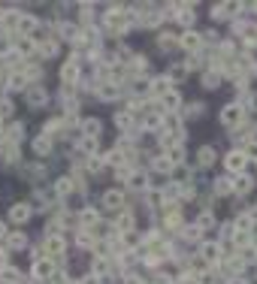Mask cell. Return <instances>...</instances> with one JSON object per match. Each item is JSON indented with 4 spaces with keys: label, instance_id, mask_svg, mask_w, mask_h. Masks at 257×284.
Here are the masks:
<instances>
[{
    "label": "cell",
    "instance_id": "cell-1",
    "mask_svg": "<svg viewBox=\"0 0 257 284\" xmlns=\"http://www.w3.org/2000/svg\"><path fill=\"white\" fill-rule=\"evenodd\" d=\"M242 118H245V109L239 103H230V106H224V109L218 112V121L224 124V127H239L242 124Z\"/></svg>",
    "mask_w": 257,
    "mask_h": 284
},
{
    "label": "cell",
    "instance_id": "cell-2",
    "mask_svg": "<svg viewBox=\"0 0 257 284\" xmlns=\"http://www.w3.org/2000/svg\"><path fill=\"white\" fill-rule=\"evenodd\" d=\"M24 100H27V106L30 109H40V106L48 100V91L43 85H27V91H24Z\"/></svg>",
    "mask_w": 257,
    "mask_h": 284
},
{
    "label": "cell",
    "instance_id": "cell-3",
    "mask_svg": "<svg viewBox=\"0 0 257 284\" xmlns=\"http://www.w3.org/2000/svg\"><path fill=\"white\" fill-rule=\"evenodd\" d=\"M245 164H248V161H245V154L239 151V148H236V151H230V154L224 157V166H227V172H236V175H242Z\"/></svg>",
    "mask_w": 257,
    "mask_h": 284
},
{
    "label": "cell",
    "instance_id": "cell-4",
    "mask_svg": "<svg viewBox=\"0 0 257 284\" xmlns=\"http://www.w3.org/2000/svg\"><path fill=\"white\" fill-rule=\"evenodd\" d=\"M46 251H48V257H61V254L67 251V242H64V236H58V233L46 236Z\"/></svg>",
    "mask_w": 257,
    "mask_h": 284
},
{
    "label": "cell",
    "instance_id": "cell-5",
    "mask_svg": "<svg viewBox=\"0 0 257 284\" xmlns=\"http://www.w3.org/2000/svg\"><path fill=\"white\" fill-rule=\"evenodd\" d=\"M200 257H203V263H218L221 260V245L218 242H203L200 245Z\"/></svg>",
    "mask_w": 257,
    "mask_h": 284
},
{
    "label": "cell",
    "instance_id": "cell-6",
    "mask_svg": "<svg viewBox=\"0 0 257 284\" xmlns=\"http://www.w3.org/2000/svg\"><path fill=\"white\" fill-rule=\"evenodd\" d=\"M76 79H79V61H67L64 67H61V82L64 85H76Z\"/></svg>",
    "mask_w": 257,
    "mask_h": 284
},
{
    "label": "cell",
    "instance_id": "cell-7",
    "mask_svg": "<svg viewBox=\"0 0 257 284\" xmlns=\"http://www.w3.org/2000/svg\"><path fill=\"white\" fill-rule=\"evenodd\" d=\"M179 46H182L185 51H200L203 37H200V33H194V30H185V33H182V40H179Z\"/></svg>",
    "mask_w": 257,
    "mask_h": 284
},
{
    "label": "cell",
    "instance_id": "cell-8",
    "mask_svg": "<svg viewBox=\"0 0 257 284\" xmlns=\"http://www.w3.org/2000/svg\"><path fill=\"white\" fill-rule=\"evenodd\" d=\"M51 272H55L51 260H37V263H33V278H37V281H48Z\"/></svg>",
    "mask_w": 257,
    "mask_h": 284
},
{
    "label": "cell",
    "instance_id": "cell-9",
    "mask_svg": "<svg viewBox=\"0 0 257 284\" xmlns=\"http://www.w3.org/2000/svg\"><path fill=\"white\" fill-rule=\"evenodd\" d=\"M9 218H12V224H24V221L30 218V206H27V203H15V206L9 209Z\"/></svg>",
    "mask_w": 257,
    "mask_h": 284
},
{
    "label": "cell",
    "instance_id": "cell-10",
    "mask_svg": "<svg viewBox=\"0 0 257 284\" xmlns=\"http://www.w3.org/2000/svg\"><path fill=\"white\" fill-rule=\"evenodd\" d=\"M169 91H173V82H169L166 76H158V79L151 82V94H154V97H166Z\"/></svg>",
    "mask_w": 257,
    "mask_h": 284
},
{
    "label": "cell",
    "instance_id": "cell-11",
    "mask_svg": "<svg viewBox=\"0 0 257 284\" xmlns=\"http://www.w3.org/2000/svg\"><path fill=\"white\" fill-rule=\"evenodd\" d=\"M103 206L106 209H121L124 206V193L121 190H106L103 193Z\"/></svg>",
    "mask_w": 257,
    "mask_h": 284
},
{
    "label": "cell",
    "instance_id": "cell-12",
    "mask_svg": "<svg viewBox=\"0 0 257 284\" xmlns=\"http://www.w3.org/2000/svg\"><path fill=\"white\" fill-rule=\"evenodd\" d=\"M118 94H121V85H115V82H106V85L97 88V97L100 100H115Z\"/></svg>",
    "mask_w": 257,
    "mask_h": 284
},
{
    "label": "cell",
    "instance_id": "cell-13",
    "mask_svg": "<svg viewBox=\"0 0 257 284\" xmlns=\"http://www.w3.org/2000/svg\"><path fill=\"white\" fill-rule=\"evenodd\" d=\"M27 245V236L22 233V230H12V233L6 236V248L9 251H19V248H24Z\"/></svg>",
    "mask_w": 257,
    "mask_h": 284
},
{
    "label": "cell",
    "instance_id": "cell-14",
    "mask_svg": "<svg viewBox=\"0 0 257 284\" xmlns=\"http://www.w3.org/2000/svg\"><path fill=\"white\" fill-rule=\"evenodd\" d=\"M82 130H85V136H88V139H100L103 124H100L97 118H85V121H82Z\"/></svg>",
    "mask_w": 257,
    "mask_h": 284
},
{
    "label": "cell",
    "instance_id": "cell-15",
    "mask_svg": "<svg viewBox=\"0 0 257 284\" xmlns=\"http://www.w3.org/2000/svg\"><path fill=\"white\" fill-rule=\"evenodd\" d=\"M37 19H33V15H22V19H19V33H24V37H30V33L33 30H37Z\"/></svg>",
    "mask_w": 257,
    "mask_h": 284
},
{
    "label": "cell",
    "instance_id": "cell-16",
    "mask_svg": "<svg viewBox=\"0 0 257 284\" xmlns=\"http://www.w3.org/2000/svg\"><path fill=\"white\" fill-rule=\"evenodd\" d=\"M0 281H3V284H19L22 281V272L12 269V266H3V269H0Z\"/></svg>",
    "mask_w": 257,
    "mask_h": 284
},
{
    "label": "cell",
    "instance_id": "cell-17",
    "mask_svg": "<svg viewBox=\"0 0 257 284\" xmlns=\"http://www.w3.org/2000/svg\"><path fill=\"white\" fill-rule=\"evenodd\" d=\"M185 76H187V64H173V67L166 70V79H169V82H179V79H185Z\"/></svg>",
    "mask_w": 257,
    "mask_h": 284
},
{
    "label": "cell",
    "instance_id": "cell-18",
    "mask_svg": "<svg viewBox=\"0 0 257 284\" xmlns=\"http://www.w3.org/2000/svg\"><path fill=\"white\" fill-rule=\"evenodd\" d=\"M115 124H118L121 130H130V127H133V112H130V109H124V112H115Z\"/></svg>",
    "mask_w": 257,
    "mask_h": 284
},
{
    "label": "cell",
    "instance_id": "cell-19",
    "mask_svg": "<svg viewBox=\"0 0 257 284\" xmlns=\"http://www.w3.org/2000/svg\"><path fill=\"white\" fill-rule=\"evenodd\" d=\"M79 221H82L85 227H91V230H94V227H97V209H91V206H88V209H82Z\"/></svg>",
    "mask_w": 257,
    "mask_h": 284
},
{
    "label": "cell",
    "instance_id": "cell-20",
    "mask_svg": "<svg viewBox=\"0 0 257 284\" xmlns=\"http://www.w3.org/2000/svg\"><path fill=\"white\" fill-rule=\"evenodd\" d=\"M115 227L121 230V233H130V230H133V215H130V212H121L118 221H115Z\"/></svg>",
    "mask_w": 257,
    "mask_h": 284
},
{
    "label": "cell",
    "instance_id": "cell-21",
    "mask_svg": "<svg viewBox=\"0 0 257 284\" xmlns=\"http://www.w3.org/2000/svg\"><path fill=\"white\" fill-rule=\"evenodd\" d=\"M251 188H254V182L248 179V175H239V179L233 182V190H236V193H248Z\"/></svg>",
    "mask_w": 257,
    "mask_h": 284
},
{
    "label": "cell",
    "instance_id": "cell-22",
    "mask_svg": "<svg viewBox=\"0 0 257 284\" xmlns=\"http://www.w3.org/2000/svg\"><path fill=\"white\" fill-rule=\"evenodd\" d=\"M154 169L158 172H173L176 166H173V161H169L166 154H161V157H154Z\"/></svg>",
    "mask_w": 257,
    "mask_h": 284
},
{
    "label": "cell",
    "instance_id": "cell-23",
    "mask_svg": "<svg viewBox=\"0 0 257 284\" xmlns=\"http://www.w3.org/2000/svg\"><path fill=\"white\" fill-rule=\"evenodd\" d=\"M212 161H215V148L212 145H203L200 148V166H212Z\"/></svg>",
    "mask_w": 257,
    "mask_h": 284
},
{
    "label": "cell",
    "instance_id": "cell-24",
    "mask_svg": "<svg viewBox=\"0 0 257 284\" xmlns=\"http://www.w3.org/2000/svg\"><path fill=\"white\" fill-rule=\"evenodd\" d=\"M166 157H169V161H173V166H179V164L185 161V148H182L179 142H176V145H173V148L166 151Z\"/></svg>",
    "mask_w": 257,
    "mask_h": 284
},
{
    "label": "cell",
    "instance_id": "cell-25",
    "mask_svg": "<svg viewBox=\"0 0 257 284\" xmlns=\"http://www.w3.org/2000/svg\"><path fill=\"white\" fill-rule=\"evenodd\" d=\"M161 100H164V106H169L173 112H176L179 106H182V97H179V91H169V94H166V97H161Z\"/></svg>",
    "mask_w": 257,
    "mask_h": 284
},
{
    "label": "cell",
    "instance_id": "cell-26",
    "mask_svg": "<svg viewBox=\"0 0 257 284\" xmlns=\"http://www.w3.org/2000/svg\"><path fill=\"white\" fill-rule=\"evenodd\" d=\"M233 190V182L227 179V175H221V179H215V193H230Z\"/></svg>",
    "mask_w": 257,
    "mask_h": 284
},
{
    "label": "cell",
    "instance_id": "cell-27",
    "mask_svg": "<svg viewBox=\"0 0 257 284\" xmlns=\"http://www.w3.org/2000/svg\"><path fill=\"white\" fill-rule=\"evenodd\" d=\"M218 85H221V73H206V76H203V88H209V91H215Z\"/></svg>",
    "mask_w": 257,
    "mask_h": 284
},
{
    "label": "cell",
    "instance_id": "cell-28",
    "mask_svg": "<svg viewBox=\"0 0 257 284\" xmlns=\"http://www.w3.org/2000/svg\"><path fill=\"white\" fill-rule=\"evenodd\" d=\"M242 154H245V161H257V139L245 142V145H242Z\"/></svg>",
    "mask_w": 257,
    "mask_h": 284
},
{
    "label": "cell",
    "instance_id": "cell-29",
    "mask_svg": "<svg viewBox=\"0 0 257 284\" xmlns=\"http://www.w3.org/2000/svg\"><path fill=\"white\" fill-rule=\"evenodd\" d=\"M97 145H100V139H88V136H85V139L79 142V148H82L85 154H94V151H97Z\"/></svg>",
    "mask_w": 257,
    "mask_h": 284
},
{
    "label": "cell",
    "instance_id": "cell-30",
    "mask_svg": "<svg viewBox=\"0 0 257 284\" xmlns=\"http://www.w3.org/2000/svg\"><path fill=\"white\" fill-rule=\"evenodd\" d=\"M33 151H37V154H48V151H51V142H48V136H43V139H37V142H33Z\"/></svg>",
    "mask_w": 257,
    "mask_h": 284
},
{
    "label": "cell",
    "instance_id": "cell-31",
    "mask_svg": "<svg viewBox=\"0 0 257 284\" xmlns=\"http://www.w3.org/2000/svg\"><path fill=\"white\" fill-rule=\"evenodd\" d=\"M55 190L61 193V197H67V193L73 190V179H58V185H55Z\"/></svg>",
    "mask_w": 257,
    "mask_h": 284
},
{
    "label": "cell",
    "instance_id": "cell-32",
    "mask_svg": "<svg viewBox=\"0 0 257 284\" xmlns=\"http://www.w3.org/2000/svg\"><path fill=\"white\" fill-rule=\"evenodd\" d=\"M58 30H61V40H76V37H79V30H76L73 24H61Z\"/></svg>",
    "mask_w": 257,
    "mask_h": 284
},
{
    "label": "cell",
    "instance_id": "cell-33",
    "mask_svg": "<svg viewBox=\"0 0 257 284\" xmlns=\"http://www.w3.org/2000/svg\"><path fill=\"white\" fill-rule=\"evenodd\" d=\"M40 51H43V55H58V43H55V40L40 43Z\"/></svg>",
    "mask_w": 257,
    "mask_h": 284
},
{
    "label": "cell",
    "instance_id": "cell-34",
    "mask_svg": "<svg viewBox=\"0 0 257 284\" xmlns=\"http://www.w3.org/2000/svg\"><path fill=\"white\" fill-rule=\"evenodd\" d=\"M130 185H133L136 190H142V188H148V182L142 179V172H133V175H130Z\"/></svg>",
    "mask_w": 257,
    "mask_h": 284
},
{
    "label": "cell",
    "instance_id": "cell-35",
    "mask_svg": "<svg viewBox=\"0 0 257 284\" xmlns=\"http://www.w3.org/2000/svg\"><path fill=\"white\" fill-rule=\"evenodd\" d=\"M33 48H37V43H33V40H19V51H22V55H30Z\"/></svg>",
    "mask_w": 257,
    "mask_h": 284
},
{
    "label": "cell",
    "instance_id": "cell-36",
    "mask_svg": "<svg viewBox=\"0 0 257 284\" xmlns=\"http://www.w3.org/2000/svg\"><path fill=\"white\" fill-rule=\"evenodd\" d=\"M142 124H145L148 130H154V127H161V115H145V121H142Z\"/></svg>",
    "mask_w": 257,
    "mask_h": 284
},
{
    "label": "cell",
    "instance_id": "cell-37",
    "mask_svg": "<svg viewBox=\"0 0 257 284\" xmlns=\"http://www.w3.org/2000/svg\"><path fill=\"white\" fill-rule=\"evenodd\" d=\"M197 227H200V230H209V227H212V215H209V212H206V215H200Z\"/></svg>",
    "mask_w": 257,
    "mask_h": 284
},
{
    "label": "cell",
    "instance_id": "cell-38",
    "mask_svg": "<svg viewBox=\"0 0 257 284\" xmlns=\"http://www.w3.org/2000/svg\"><path fill=\"white\" fill-rule=\"evenodd\" d=\"M200 112H203V103H191V106L185 109V115H194V118H197Z\"/></svg>",
    "mask_w": 257,
    "mask_h": 284
},
{
    "label": "cell",
    "instance_id": "cell-39",
    "mask_svg": "<svg viewBox=\"0 0 257 284\" xmlns=\"http://www.w3.org/2000/svg\"><path fill=\"white\" fill-rule=\"evenodd\" d=\"M94 272H106V260H100V257H94Z\"/></svg>",
    "mask_w": 257,
    "mask_h": 284
},
{
    "label": "cell",
    "instance_id": "cell-40",
    "mask_svg": "<svg viewBox=\"0 0 257 284\" xmlns=\"http://www.w3.org/2000/svg\"><path fill=\"white\" fill-rule=\"evenodd\" d=\"M179 19H182V24H194V19H197V15H194V12H182Z\"/></svg>",
    "mask_w": 257,
    "mask_h": 284
},
{
    "label": "cell",
    "instance_id": "cell-41",
    "mask_svg": "<svg viewBox=\"0 0 257 284\" xmlns=\"http://www.w3.org/2000/svg\"><path fill=\"white\" fill-rule=\"evenodd\" d=\"M6 260H9V251H6V248H0V269L6 266Z\"/></svg>",
    "mask_w": 257,
    "mask_h": 284
},
{
    "label": "cell",
    "instance_id": "cell-42",
    "mask_svg": "<svg viewBox=\"0 0 257 284\" xmlns=\"http://www.w3.org/2000/svg\"><path fill=\"white\" fill-rule=\"evenodd\" d=\"M6 236H9V230H6V224H3V221H0V239H6Z\"/></svg>",
    "mask_w": 257,
    "mask_h": 284
},
{
    "label": "cell",
    "instance_id": "cell-43",
    "mask_svg": "<svg viewBox=\"0 0 257 284\" xmlns=\"http://www.w3.org/2000/svg\"><path fill=\"white\" fill-rule=\"evenodd\" d=\"M124 284H142V281L136 278V275H127V278H124Z\"/></svg>",
    "mask_w": 257,
    "mask_h": 284
},
{
    "label": "cell",
    "instance_id": "cell-44",
    "mask_svg": "<svg viewBox=\"0 0 257 284\" xmlns=\"http://www.w3.org/2000/svg\"><path fill=\"white\" fill-rule=\"evenodd\" d=\"M230 284H248V281H245L242 275H236V278H230Z\"/></svg>",
    "mask_w": 257,
    "mask_h": 284
},
{
    "label": "cell",
    "instance_id": "cell-45",
    "mask_svg": "<svg viewBox=\"0 0 257 284\" xmlns=\"http://www.w3.org/2000/svg\"><path fill=\"white\" fill-rule=\"evenodd\" d=\"M254 9H257V3H254Z\"/></svg>",
    "mask_w": 257,
    "mask_h": 284
}]
</instances>
